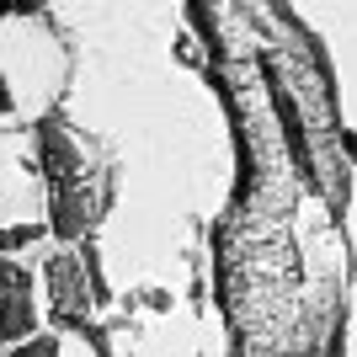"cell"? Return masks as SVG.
I'll use <instances>...</instances> for the list:
<instances>
[{"mask_svg":"<svg viewBox=\"0 0 357 357\" xmlns=\"http://www.w3.org/2000/svg\"><path fill=\"white\" fill-rule=\"evenodd\" d=\"M38 336V278L27 261L0 251V347Z\"/></svg>","mask_w":357,"mask_h":357,"instance_id":"6da1fadb","label":"cell"},{"mask_svg":"<svg viewBox=\"0 0 357 357\" xmlns=\"http://www.w3.org/2000/svg\"><path fill=\"white\" fill-rule=\"evenodd\" d=\"M48 304H54L59 320L86 310V278L75 267V256H54V261H48Z\"/></svg>","mask_w":357,"mask_h":357,"instance_id":"7a4b0ae2","label":"cell"},{"mask_svg":"<svg viewBox=\"0 0 357 357\" xmlns=\"http://www.w3.org/2000/svg\"><path fill=\"white\" fill-rule=\"evenodd\" d=\"M64 347H59V336H27V342H16V347H6V357H59Z\"/></svg>","mask_w":357,"mask_h":357,"instance_id":"3957f363","label":"cell"},{"mask_svg":"<svg viewBox=\"0 0 357 357\" xmlns=\"http://www.w3.org/2000/svg\"><path fill=\"white\" fill-rule=\"evenodd\" d=\"M0 112H6V86H0Z\"/></svg>","mask_w":357,"mask_h":357,"instance_id":"277c9868","label":"cell"}]
</instances>
